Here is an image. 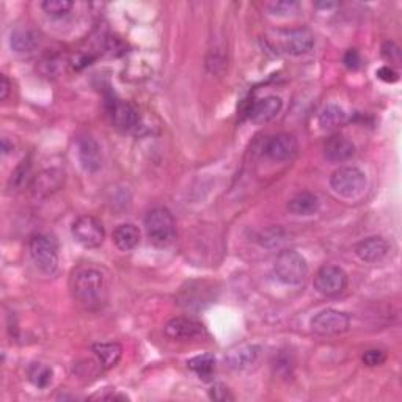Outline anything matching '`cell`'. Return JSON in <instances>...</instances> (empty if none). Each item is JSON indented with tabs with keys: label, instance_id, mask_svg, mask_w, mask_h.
Returning <instances> with one entry per match:
<instances>
[{
	"label": "cell",
	"instance_id": "d590c367",
	"mask_svg": "<svg viewBox=\"0 0 402 402\" xmlns=\"http://www.w3.org/2000/svg\"><path fill=\"white\" fill-rule=\"evenodd\" d=\"M2 151L4 154H8L10 151H13V145H8V140L6 139L2 140Z\"/></svg>",
	"mask_w": 402,
	"mask_h": 402
},
{
	"label": "cell",
	"instance_id": "44dd1931",
	"mask_svg": "<svg viewBox=\"0 0 402 402\" xmlns=\"http://www.w3.org/2000/svg\"><path fill=\"white\" fill-rule=\"evenodd\" d=\"M63 180L65 175L58 170H47V172L39 173L33 181V192L37 195H49L60 189Z\"/></svg>",
	"mask_w": 402,
	"mask_h": 402
},
{
	"label": "cell",
	"instance_id": "d6986e66",
	"mask_svg": "<svg viewBox=\"0 0 402 402\" xmlns=\"http://www.w3.org/2000/svg\"><path fill=\"white\" fill-rule=\"evenodd\" d=\"M113 244L121 251H131L137 247L140 242V231L132 223H123L115 228L112 234Z\"/></svg>",
	"mask_w": 402,
	"mask_h": 402
},
{
	"label": "cell",
	"instance_id": "7c38bea8",
	"mask_svg": "<svg viewBox=\"0 0 402 402\" xmlns=\"http://www.w3.org/2000/svg\"><path fill=\"white\" fill-rule=\"evenodd\" d=\"M299 143L294 135L291 134H277L265 142L264 153L269 159L275 162H284L294 158L297 154Z\"/></svg>",
	"mask_w": 402,
	"mask_h": 402
},
{
	"label": "cell",
	"instance_id": "6da1fadb",
	"mask_svg": "<svg viewBox=\"0 0 402 402\" xmlns=\"http://www.w3.org/2000/svg\"><path fill=\"white\" fill-rule=\"evenodd\" d=\"M70 289L74 301L88 310L98 308L106 301L107 284L102 272L92 265H80L71 274Z\"/></svg>",
	"mask_w": 402,
	"mask_h": 402
},
{
	"label": "cell",
	"instance_id": "9c48e42d",
	"mask_svg": "<svg viewBox=\"0 0 402 402\" xmlns=\"http://www.w3.org/2000/svg\"><path fill=\"white\" fill-rule=\"evenodd\" d=\"M278 44L283 52L301 57L308 54L315 46V37L308 29H291L278 33Z\"/></svg>",
	"mask_w": 402,
	"mask_h": 402
},
{
	"label": "cell",
	"instance_id": "30bf717a",
	"mask_svg": "<svg viewBox=\"0 0 402 402\" xmlns=\"http://www.w3.org/2000/svg\"><path fill=\"white\" fill-rule=\"evenodd\" d=\"M107 111L111 115L112 125L120 131H131L137 126L139 113L129 102L118 98H111L107 101Z\"/></svg>",
	"mask_w": 402,
	"mask_h": 402
},
{
	"label": "cell",
	"instance_id": "7a4b0ae2",
	"mask_svg": "<svg viewBox=\"0 0 402 402\" xmlns=\"http://www.w3.org/2000/svg\"><path fill=\"white\" fill-rule=\"evenodd\" d=\"M146 236L156 247H167L176 236V222L165 208H154L145 217Z\"/></svg>",
	"mask_w": 402,
	"mask_h": 402
},
{
	"label": "cell",
	"instance_id": "603a6c76",
	"mask_svg": "<svg viewBox=\"0 0 402 402\" xmlns=\"http://www.w3.org/2000/svg\"><path fill=\"white\" fill-rule=\"evenodd\" d=\"M187 366L189 370H192L195 374H199L201 379L208 380L215 371V357L213 353H201V356L190 358L187 362Z\"/></svg>",
	"mask_w": 402,
	"mask_h": 402
},
{
	"label": "cell",
	"instance_id": "836d02e7",
	"mask_svg": "<svg viewBox=\"0 0 402 402\" xmlns=\"http://www.w3.org/2000/svg\"><path fill=\"white\" fill-rule=\"evenodd\" d=\"M377 77L387 82V84H394V82L399 79V74L398 71H394L391 66H382L377 70Z\"/></svg>",
	"mask_w": 402,
	"mask_h": 402
},
{
	"label": "cell",
	"instance_id": "4fadbf2b",
	"mask_svg": "<svg viewBox=\"0 0 402 402\" xmlns=\"http://www.w3.org/2000/svg\"><path fill=\"white\" fill-rule=\"evenodd\" d=\"M390 253V244L384 237L371 236L356 245V255L365 263H379Z\"/></svg>",
	"mask_w": 402,
	"mask_h": 402
},
{
	"label": "cell",
	"instance_id": "8d00e7d4",
	"mask_svg": "<svg viewBox=\"0 0 402 402\" xmlns=\"http://www.w3.org/2000/svg\"><path fill=\"white\" fill-rule=\"evenodd\" d=\"M318 8H333V6H337V4H332V2H327V4H316Z\"/></svg>",
	"mask_w": 402,
	"mask_h": 402
},
{
	"label": "cell",
	"instance_id": "52a82bcc",
	"mask_svg": "<svg viewBox=\"0 0 402 402\" xmlns=\"http://www.w3.org/2000/svg\"><path fill=\"white\" fill-rule=\"evenodd\" d=\"M315 289L325 297L341 294L347 286L346 272L338 265H322L315 275Z\"/></svg>",
	"mask_w": 402,
	"mask_h": 402
},
{
	"label": "cell",
	"instance_id": "4dcf8cb0",
	"mask_svg": "<svg viewBox=\"0 0 402 402\" xmlns=\"http://www.w3.org/2000/svg\"><path fill=\"white\" fill-rule=\"evenodd\" d=\"M209 398L213 401H219V402H227V401H234V396L231 394V391L228 390L227 387L222 384H215L213 388L209 390Z\"/></svg>",
	"mask_w": 402,
	"mask_h": 402
},
{
	"label": "cell",
	"instance_id": "d6a6232c",
	"mask_svg": "<svg viewBox=\"0 0 402 402\" xmlns=\"http://www.w3.org/2000/svg\"><path fill=\"white\" fill-rule=\"evenodd\" d=\"M292 366H294V363H292L291 356H286V353L275 360V372L278 374H289Z\"/></svg>",
	"mask_w": 402,
	"mask_h": 402
},
{
	"label": "cell",
	"instance_id": "f1b7e54d",
	"mask_svg": "<svg viewBox=\"0 0 402 402\" xmlns=\"http://www.w3.org/2000/svg\"><path fill=\"white\" fill-rule=\"evenodd\" d=\"M297 4L296 2H270L268 4V10L272 13V15H291L297 10Z\"/></svg>",
	"mask_w": 402,
	"mask_h": 402
},
{
	"label": "cell",
	"instance_id": "e0dca14e",
	"mask_svg": "<svg viewBox=\"0 0 402 402\" xmlns=\"http://www.w3.org/2000/svg\"><path fill=\"white\" fill-rule=\"evenodd\" d=\"M324 154L330 162H346L356 154V146L344 135L335 134L327 139L324 145Z\"/></svg>",
	"mask_w": 402,
	"mask_h": 402
},
{
	"label": "cell",
	"instance_id": "83f0119b",
	"mask_svg": "<svg viewBox=\"0 0 402 402\" xmlns=\"http://www.w3.org/2000/svg\"><path fill=\"white\" fill-rule=\"evenodd\" d=\"M362 360H363V363L366 366H370V368L380 366V365L385 363L387 353L384 351H380V349H370V351H366L363 353Z\"/></svg>",
	"mask_w": 402,
	"mask_h": 402
},
{
	"label": "cell",
	"instance_id": "d4e9b609",
	"mask_svg": "<svg viewBox=\"0 0 402 402\" xmlns=\"http://www.w3.org/2000/svg\"><path fill=\"white\" fill-rule=\"evenodd\" d=\"M319 123L324 129H335L346 123V112L339 106H327L319 115Z\"/></svg>",
	"mask_w": 402,
	"mask_h": 402
},
{
	"label": "cell",
	"instance_id": "7402d4cb",
	"mask_svg": "<svg viewBox=\"0 0 402 402\" xmlns=\"http://www.w3.org/2000/svg\"><path fill=\"white\" fill-rule=\"evenodd\" d=\"M288 209L294 215H313L318 213L319 200L315 194L301 192L289 200Z\"/></svg>",
	"mask_w": 402,
	"mask_h": 402
},
{
	"label": "cell",
	"instance_id": "8fae6325",
	"mask_svg": "<svg viewBox=\"0 0 402 402\" xmlns=\"http://www.w3.org/2000/svg\"><path fill=\"white\" fill-rule=\"evenodd\" d=\"M261 346L258 344H241L230 349L225 356V363L233 371H245L258 363L261 357Z\"/></svg>",
	"mask_w": 402,
	"mask_h": 402
},
{
	"label": "cell",
	"instance_id": "277c9868",
	"mask_svg": "<svg viewBox=\"0 0 402 402\" xmlns=\"http://www.w3.org/2000/svg\"><path fill=\"white\" fill-rule=\"evenodd\" d=\"M330 187L343 199H356L366 187V175L357 167H341L330 176Z\"/></svg>",
	"mask_w": 402,
	"mask_h": 402
},
{
	"label": "cell",
	"instance_id": "484cf974",
	"mask_svg": "<svg viewBox=\"0 0 402 402\" xmlns=\"http://www.w3.org/2000/svg\"><path fill=\"white\" fill-rule=\"evenodd\" d=\"M41 8L51 18H63L73 10V2L70 0H46L41 4Z\"/></svg>",
	"mask_w": 402,
	"mask_h": 402
},
{
	"label": "cell",
	"instance_id": "5bb4252c",
	"mask_svg": "<svg viewBox=\"0 0 402 402\" xmlns=\"http://www.w3.org/2000/svg\"><path fill=\"white\" fill-rule=\"evenodd\" d=\"M165 337L172 341H190L203 333V325L189 318H175L165 325Z\"/></svg>",
	"mask_w": 402,
	"mask_h": 402
},
{
	"label": "cell",
	"instance_id": "cb8c5ba5",
	"mask_svg": "<svg viewBox=\"0 0 402 402\" xmlns=\"http://www.w3.org/2000/svg\"><path fill=\"white\" fill-rule=\"evenodd\" d=\"M54 371L44 363H32L29 368V380L37 388H47L52 384Z\"/></svg>",
	"mask_w": 402,
	"mask_h": 402
},
{
	"label": "cell",
	"instance_id": "3957f363",
	"mask_svg": "<svg viewBox=\"0 0 402 402\" xmlns=\"http://www.w3.org/2000/svg\"><path fill=\"white\" fill-rule=\"evenodd\" d=\"M274 272L283 284L299 286L308 277V264L299 251L283 250L274 263Z\"/></svg>",
	"mask_w": 402,
	"mask_h": 402
},
{
	"label": "cell",
	"instance_id": "ba28073f",
	"mask_svg": "<svg viewBox=\"0 0 402 402\" xmlns=\"http://www.w3.org/2000/svg\"><path fill=\"white\" fill-rule=\"evenodd\" d=\"M351 316L338 310H324L311 319V329L318 335L333 337L349 330Z\"/></svg>",
	"mask_w": 402,
	"mask_h": 402
},
{
	"label": "cell",
	"instance_id": "e575fe53",
	"mask_svg": "<svg viewBox=\"0 0 402 402\" xmlns=\"http://www.w3.org/2000/svg\"><path fill=\"white\" fill-rule=\"evenodd\" d=\"M10 90H11L10 80L6 79V76H2L0 77V99L6 101V98L10 96Z\"/></svg>",
	"mask_w": 402,
	"mask_h": 402
},
{
	"label": "cell",
	"instance_id": "9a60e30c",
	"mask_svg": "<svg viewBox=\"0 0 402 402\" xmlns=\"http://www.w3.org/2000/svg\"><path fill=\"white\" fill-rule=\"evenodd\" d=\"M283 107V101L278 96H265L251 102L249 108V118L255 125H264L274 120L278 113H280Z\"/></svg>",
	"mask_w": 402,
	"mask_h": 402
},
{
	"label": "cell",
	"instance_id": "f546056e",
	"mask_svg": "<svg viewBox=\"0 0 402 402\" xmlns=\"http://www.w3.org/2000/svg\"><path fill=\"white\" fill-rule=\"evenodd\" d=\"M382 57L390 61V63H399L401 61V49L396 43L393 41H387L382 46Z\"/></svg>",
	"mask_w": 402,
	"mask_h": 402
},
{
	"label": "cell",
	"instance_id": "1f68e13d",
	"mask_svg": "<svg viewBox=\"0 0 402 402\" xmlns=\"http://www.w3.org/2000/svg\"><path fill=\"white\" fill-rule=\"evenodd\" d=\"M344 65L349 68V70H358L360 65H362V57H360V52L357 49H349L344 56Z\"/></svg>",
	"mask_w": 402,
	"mask_h": 402
},
{
	"label": "cell",
	"instance_id": "4316f807",
	"mask_svg": "<svg viewBox=\"0 0 402 402\" xmlns=\"http://www.w3.org/2000/svg\"><path fill=\"white\" fill-rule=\"evenodd\" d=\"M30 176V163L29 162H20V165L15 170V173H11V178L8 182V189L10 190H20L23 189L27 181H29Z\"/></svg>",
	"mask_w": 402,
	"mask_h": 402
},
{
	"label": "cell",
	"instance_id": "ac0fdd59",
	"mask_svg": "<svg viewBox=\"0 0 402 402\" xmlns=\"http://www.w3.org/2000/svg\"><path fill=\"white\" fill-rule=\"evenodd\" d=\"M38 44H39V35L33 29H29V27H19V29L11 32L10 46L15 52L19 54L32 52L37 49Z\"/></svg>",
	"mask_w": 402,
	"mask_h": 402
},
{
	"label": "cell",
	"instance_id": "8992f818",
	"mask_svg": "<svg viewBox=\"0 0 402 402\" xmlns=\"http://www.w3.org/2000/svg\"><path fill=\"white\" fill-rule=\"evenodd\" d=\"M73 237L85 249H98L104 242L106 231L102 223L93 215H80L71 228Z\"/></svg>",
	"mask_w": 402,
	"mask_h": 402
},
{
	"label": "cell",
	"instance_id": "ffe728a7",
	"mask_svg": "<svg viewBox=\"0 0 402 402\" xmlns=\"http://www.w3.org/2000/svg\"><path fill=\"white\" fill-rule=\"evenodd\" d=\"M92 351L98 357L104 370H111L118 365L123 356V347L118 343H96L92 346Z\"/></svg>",
	"mask_w": 402,
	"mask_h": 402
},
{
	"label": "cell",
	"instance_id": "5b68a950",
	"mask_svg": "<svg viewBox=\"0 0 402 402\" xmlns=\"http://www.w3.org/2000/svg\"><path fill=\"white\" fill-rule=\"evenodd\" d=\"M30 256L37 268L44 274H54L58 268V245L47 234L33 236L29 244Z\"/></svg>",
	"mask_w": 402,
	"mask_h": 402
},
{
	"label": "cell",
	"instance_id": "2e32d148",
	"mask_svg": "<svg viewBox=\"0 0 402 402\" xmlns=\"http://www.w3.org/2000/svg\"><path fill=\"white\" fill-rule=\"evenodd\" d=\"M77 159L82 168L94 173L102 167V153L98 142L92 137H82L77 142Z\"/></svg>",
	"mask_w": 402,
	"mask_h": 402
}]
</instances>
